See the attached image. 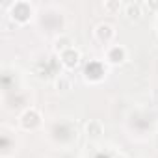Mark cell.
<instances>
[{"label": "cell", "instance_id": "cell-2", "mask_svg": "<svg viewBox=\"0 0 158 158\" xmlns=\"http://www.w3.org/2000/svg\"><path fill=\"white\" fill-rule=\"evenodd\" d=\"M117 6H119V4H106L108 10H114V8H117Z\"/></svg>", "mask_w": 158, "mask_h": 158}, {"label": "cell", "instance_id": "cell-1", "mask_svg": "<svg viewBox=\"0 0 158 158\" xmlns=\"http://www.w3.org/2000/svg\"><path fill=\"white\" fill-rule=\"evenodd\" d=\"M127 10H128V15H130V17H138V15H139V6H138V4H136V6H134V4H128Z\"/></svg>", "mask_w": 158, "mask_h": 158}]
</instances>
